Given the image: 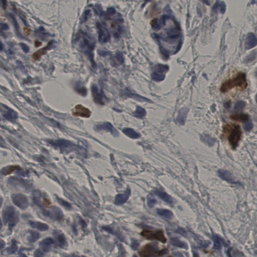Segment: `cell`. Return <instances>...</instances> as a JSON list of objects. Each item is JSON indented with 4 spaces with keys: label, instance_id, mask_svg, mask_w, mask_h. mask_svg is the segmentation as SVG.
<instances>
[{
    "label": "cell",
    "instance_id": "1",
    "mask_svg": "<svg viewBox=\"0 0 257 257\" xmlns=\"http://www.w3.org/2000/svg\"><path fill=\"white\" fill-rule=\"evenodd\" d=\"M77 40L79 42V46L82 51L88 56L90 59L93 68L97 69V64L94 59L93 50L95 45V40L93 37L87 33L80 31L77 37Z\"/></svg>",
    "mask_w": 257,
    "mask_h": 257
},
{
    "label": "cell",
    "instance_id": "2",
    "mask_svg": "<svg viewBox=\"0 0 257 257\" xmlns=\"http://www.w3.org/2000/svg\"><path fill=\"white\" fill-rule=\"evenodd\" d=\"M248 86L246 74L240 73L233 79H229L223 83L221 86V91L226 93L234 87L240 88L241 90L246 89Z\"/></svg>",
    "mask_w": 257,
    "mask_h": 257
},
{
    "label": "cell",
    "instance_id": "3",
    "mask_svg": "<svg viewBox=\"0 0 257 257\" xmlns=\"http://www.w3.org/2000/svg\"><path fill=\"white\" fill-rule=\"evenodd\" d=\"M3 219L5 224H9L10 230H12L16 225L19 221V217L15 211L12 208H8L5 210L3 214Z\"/></svg>",
    "mask_w": 257,
    "mask_h": 257
},
{
    "label": "cell",
    "instance_id": "4",
    "mask_svg": "<svg viewBox=\"0 0 257 257\" xmlns=\"http://www.w3.org/2000/svg\"><path fill=\"white\" fill-rule=\"evenodd\" d=\"M167 252L166 249L159 251L156 245H147L140 252L141 257H151L157 255H162Z\"/></svg>",
    "mask_w": 257,
    "mask_h": 257
},
{
    "label": "cell",
    "instance_id": "5",
    "mask_svg": "<svg viewBox=\"0 0 257 257\" xmlns=\"http://www.w3.org/2000/svg\"><path fill=\"white\" fill-rule=\"evenodd\" d=\"M167 38L165 39L164 41L172 43L175 42L177 39L180 37L181 29L179 25L176 21L173 27H171L168 29L167 31Z\"/></svg>",
    "mask_w": 257,
    "mask_h": 257
},
{
    "label": "cell",
    "instance_id": "6",
    "mask_svg": "<svg viewBox=\"0 0 257 257\" xmlns=\"http://www.w3.org/2000/svg\"><path fill=\"white\" fill-rule=\"evenodd\" d=\"M141 235L149 240H157L163 243H165L167 240L162 230H145L141 232Z\"/></svg>",
    "mask_w": 257,
    "mask_h": 257
},
{
    "label": "cell",
    "instance_id": "7",
    "mask_svg": "<svg viewBox=\"0 0 257 257\" xmlns=\"http://www.w3.org/2000/svg\"><path fill=\"white\" fill-rule=\"evenodd\" d=\"M99 39L102 43H106L109 42L110 39V33L104 23L98 22L97 24Z\"/></svg>",
    "mask_w": 257,
    "mask_h": 257
},
{
    "label": "cell",
    "instance_id": "8",
    "mask_svg": "<svg viewBox=\"0 0 257 257\" xmlns=\"http://www.w3.org/2000/svg\"><path fill=\"white\" fill-rule=\"evenodd\" d=\"M241 135L242 132L240 129V126H235L229 138L230 143L233 148H236L237 147L241 138Z\"/></svg>",
    "mask_w": 257,
    "mask_h": 257
},
{
    "label": "cell",
    "instance_id": "9",
    "mask_svg": "<svg viewBox=\"0 0 257 257\" xmlns=\"http://www.w3.org/2000/svg\"><path fill=\"white\" fill-rule=\"evenodd\" d=\"M95 129L97 131L105 130L110 132L114 137H118L119 132L112 126V124L110 122H105L99 124L95 126Z\"/></svg>",
    "mask_w": 257,
    "mask_h": 257
},
{
    "label": "cell",
    "instance_id": "10",
    "mask_svg": "<svg viewBox=\"0 0 257 257\" xmlns=\"http://www.w3.org/2000/svg\"><path fill=\"white\" fill-rule=\"evenodd\" d=\"M217 173L219 176L223 180L234 184H240V182L236 180L232 174L227 170L220 169L217 172Z\"/></svg>",
    "mask_w": 257,
    "mask_h": 257
},
{
    "label": "cell",
    "instance_id": "11",
    "mask_svg": "<svg viewBox=\"0 0 257 257\" xmlns=\"http://www.w3.org/2000/svg\"><path fill=\"white\" fill-rule=\"evenodd\" d=\"M73 115L74 117H81L89 118L91 115V112L89 109L81 105H76L73 111Z\"/></svg>",
    "mask_w": 257,
    "mask_h": 257
},
{
    "label": "cell",
    "instance_id": "12",
    "mask_svg": "<svg viewBox=\"0 0 257 257\" xmlns=\"http://www.w3.org/2000/svg\"><path fill=\"white\" fill-rule=\"evenodd\" d=\"M44 215L54 220L60 221L63 218V212L57 207H53L49 210L44 211Z\"/></svg>",
    "mask_w": 257,
    "mask_h": 257
},
{
    "label": "cell",
    "instance_id": "13",
    "mask_svg": "<svg viewBox=\"0 0 257 257\" xmlns=\"http://www.w3.org/2000/svg\"><path fill=\"white\" fill-rule=\"evenodd\" d=\"M92 92L94 101L98 105H104V95L99 92V88L96 84H93L92 86Z\"/></svg>",
    "mask_w": 257,
    "mask_h": 257
},
{
    "label": "cell",
    "instance_id": "14",
    "mask_svg": "<svg viewBox=\"0 0 257 257\" xmlns=\"http://www.w3.org/2000/svg\"><path fill=\"white\" fill-rule=\"evenodd\" d=\"M130 195H131V189L129 187H128L125 193L122 194H118L116 196L114 204L116 205H122L123 204L126 203L129 198Z\"/></svg>",
    "mask_w": 257,
    "mask_h": 257
},
{
    "label": "cell",
    "instance_id": "15",
    "mask_svg": "<svg viewBox=\"0 0 257 257\" xmlns=\"http://www.w3.org/2000/svg\"><path fill=\"white\" fill-rule=\"evenodd\" d=\"M257 45V38L253 33H249L245 40V48L247 50L250 49Z\"/></svg>",
    "mask_w": 257,
    "mask_h": 257
},
{
    "label": "cell",
    "instance_id": "16",
    "mask_svg": "<svg viewBox=\"0 0 257 257\" xmlns=\"http://www.w3.org/2000/svg\"><path fill=\"white\" fill-rule=\"evenodd\" d=\"M56 143L58 147L61 148L62 150L68 151L69 150H73V149H75L77 147V146H76L75 145L73 144V143H71L70 142L64 140L57 141Z\"/></svg>",
    "mask_w": 257,
    "mask_h": 257
},
{
    "label": "cell",
    "instance_id": "17",
    "mask_svg": "<svg viewBox=\"0 0 257 257\" xmlns=\"http://www.w3.org/2000/svg\"><path fill=\"white\" fill-rule=\"evenodd\" d=\"M188 112V109L186 108H182L179 110L178 116L176 118L177 123L180 125H184L186 119L187 114Z\"/></svg>",
    "mask_w": 257,
    "mask_h": 257
},
{
    "label": "cell",
    "instance_id": "18",
    "mask_svg": "<svg viewBox=\"0 0 257 257\" xmlns=\"http://www.w3.org/2000/svg\"><path fill=\"white\" fill-rule=\"evenodd\" d=\"M213 242H214V248L217 250L221 249L223 247L225 246L226 242L224 238L217 234H215L213 236Z\"/></svg>",
    "mask_w": 257,
    "mask_h": 257
},
{
    "label": "cell",
    "instance_id": "19",
    "mask_svg": "<svg viewBox=\"0 0 257 257\" xmlns=\"http://www.w3.org/2000/svg\"><path fill=\"white\" fill-rule=\"evenodd\" d=\"M155 193L165 202H167L168 204H173V199L172 198L171 196L163 191L157 190V191H155Z\"/></svg>",
    "mask_w": 257,
    "mask_h": 257
},
{
    "label": "cell",
    "instance_id": "20",
    "mask_svg": "<svg viewBox=\"0 0 257 257\" xmlns=\"http://www.w3.org/2000/svg\"><path fill=\"white\" fill-rule=\"evenodd\" d=\"M53 244V240L51 238H46L44 240H42L39 244V246L41 247V249L44 253H47L51 249L52 245Z\"/></svg>",
    "mask_w": 257,
    "mask_h": 257
},
{
    "label": "cell",
    "instance_id": "21",
    "mask_svg": "<svg viewBox=\"0 0 257 257\" xmlns=\"http://www.w3.org/2000/svg\"><path fill=\"white\" fill-rule=\"evenodd\" d=\"M170 243L173 246L178 247V248L183 249H188V246L185 242H183L182 241L180 240L177 237H173L170 238Z\"/></svg>",
    "mask_w": 257,
    "mask_h": 257
},
{
    "label": "cell",
    "instance_id": "22",
    "mask_svg": "<svg viewBox=\"0 0 257 257\" xmlns=\"http://www.w3.org/2000/svg\"><path fill=\"white\" fill-rule=\"evenodd\" d=\"M52 44H53V41H50L49 42L47 46H45V47L42 48V49L38 50V51L36 52L35 53L33 54L32 56L33 58L35 60H38L39 59L40 57L42 56V55H44L46 53V52L49 49L50 47H51Z\"/></svg>",
    "mask_w": 257,
    "mask_h": 257
},
{
    "label": "cell",
    "instance_id": "23",
    "mask_svg": "<svg viewBox=\"0 0 257 257\" xmlns=\"http://www.w3.org/2000/svg\"><path fill=\"white\" fill-rule=\"evenodd\" d=\"M29 224L31 227L37 229L40 231H46L49 230V227L47 224L44 223H40L38 221H30Z\"/></svg>",
    "mask_w": 257,
    "mask_h": 257
},
{
    "label": "cell",
    "instance_id": "24",
    "mask_svg": "<svg viewBox=\"0 0 257 257\" xmlns=\"http://www.w3.org/2000/svg\"><path fill=\"white\" fill-rule=\"evenodd\" d=\"M54 233L55 234V238H56L58 246L61 248H63V247L65 246L66 243V238H65L64 235L62 233L56 232V231H55Z\"/></svg>",
    "mask_w": 257,
    "mask_h": 257
},
{
    "label": "cell",
    "instance_id": "25",
    "mask_svg": "<svg viewBox=\"0 0 257 257\" xmlns=\"http://www.w3.org/2000/svg\"><path fill=\"white\" fill-rule=\"evenodd\" d=\"M226 10V5L223 1H217L212 7V11L215 12L219 11L221 13L224 14Z\"/></svg>",
    "mask_w": 257,
    "mask_h": 257
},
{
    "label": "cell",
    "instance_id": "26",
    "mask_svg": "<svg viewBox=\"0 0 257 257\" xmlns=\"http://www.w3.org/2000/svg\"><path fill=\"white\" fill-rule=\"evenodd\" d=\"M158 215L164 219L169 220L173 217V213L170 210L166 209H158L157 211Z\"/></svg>",
    "mask_w": 257,
    "mask_h": 257
},
{
    "label": "cell",
    "instance_id": "27",
    "mask_svg": "<svg viewBox=\"0 0 257 257\" xmlns=\"http://www.w3.org/2000/svg\"><path fill=\"white\" fill-rule=\"evenodd\" d=\"M124 134L132 139H138L140 137V135L131 128H125L122 130Z\"/></svg>",
    "mask_w": 257,
    "mask_h": 257
},
{
    "label": "cell",
    "instance_id": "28",
    "mask_svg": "<svg viewBox=\"0 0 257 257\" xmlns=\"http://www.w3.org/2000/svg\"><path fill=\"white\" fill-rule=\"evenodd\" d=\"M126 93H127V95H128L129 97L133 98L134 99H136V100L138 101H144V102H147V103H153V101H152L151 99H148L147 97H144L141 96V95H137V94L132 93L130 92V91H128V92H127Z\"/></svg>",
    "mask_w": 257,
    "mask_h": 257
},
{
    "label": "cell",
    "instance_id": "29",
    "mask_svg": "<svg viewBox=\"0 0 257 257\" xmlns=\"http://www.w3.org/2000/svg\"><path fill=\"white\" fill-rule=\"evenodd\" d=\"M102 229L107 232H109L110 234H111L117 236V238L121 242L124 241V238L122 236V234H121V233L119 232L118 230H115L114 229H112L111 227H109V226H104V227H102Z\"/></svg>",
    "mask_w": 257,
    "mask_h": 257
},
{
    "label": "cell",
    "instance_id": "30",
    "mask_svg": "<svg viewBox=\"0 0 257 257\" xmlns=\"http://www.w3.org/2000/svg\"><path fill=\"white\" fill-rule=\"evenodd\" d=\"M134 116L138 118L143 119L146 114V111L142 107L137 106L135 111L134 112Z\"/></svg>",
    "mask_w": 257,
    "mask_h": 257
},
{
    "label": "cell",
    "instance_id": "31",
    "mask_svg": "<svg viewBox=\"0 0 257 257\" xmlns=\"http://www.w3.org/2000/svg\"><path fill=\"white\" fill-rule=\"evenodd\" d=\"M201 139L204 143H206V144H208L210 146H212L215 142V139L211 138L210 135H207V134L202 135L201 136Z\"/></svg>",
    "mask_w": 257,
    "mask_h": 257
},
{
    "label": "cell",
    "instance_id": "32",
    "mask_svg": "<svg viewBox=\"0 0 257 257\" xmlns=\"http://www.w3.org/2000/svg\"><path fill=\"white\" fill-rule=\"evenodd\" d=\"M230 118L236 121L246 122L249 120V116L246 114H234L230 116Z\"/></svg>",
    "mask_w": 257,
    "mask_h": 257
},
{
    "label": "cell",
    "instance_id": "33",
    "mask_svg": "<svg viewBox=\"0 0 257 257\" xmlns=\"http://www.w3.org/2000/svg\"><path fill=\"white\" fill-rule=\"evenodd\" d=\"M20 167L18 165H12L9 166L8 167H6L3 171V173L5 175H9L13 173L15 170L19 169Z\"/></svg>",
    "mask_w": 257,
    "mask_h": 257
},
{
    "label": "cell",
    "instance_id": "34",
    "mask_svg": "<svg viewBox=\"0 0 257 257\" xmlns=\"http://www.w3.org/2000/svg\"><path fill=\"white\" fill-rule=\"evenodd\" d=\"M169 69V68L168 65L162 64H158L154 67L155 71L158 73H166L168 71Z\"/></svg>",
    "mask_w": 257,
    "mask_h": 257
},
{
    "label": "cell",
    "instance_id": "35",
    "mask_svg": "<svg viewBox=\"0 0 257 257\" xmlns=\"http://www.w3.org/2000/svg\"><path fill=\"white\" fill-rule=\"evenodd\" d=\"M30 235L29 236L28 240L31 243H34L40 238L39 233L35 231H30Z\"/></svg>",
    "mask_w": 257,
    "mask_h": 257
},
{
    "label": "cell",
    "instance_id": "36",
    "mask_svg": "<svg viewBox=\"0 0 257 257\" xmlns=\"http://www.w3.org/2000/svg\"><path fill=\"white\" fill-rule=\"evenodd\" d=\"M17 249L18 246L17 241L15 240H13L12 241L11 246L7 249V252L8 254L11 255V254L15 253L17 251Z\"/></svg>",
    "mask_w": 257,
    "mask_h": 257
},
{
    "label": "cell",
    "instance_id": "37",
    "mask_svg": "<svg viewBox=\"0 0 257 257\" xmlns=\"http://www.w3.org/2000/svg\"><path fill=\"white\" fill-rule=\"evenodd\" d=\"M152 78L155 82H161L165 78V75L158 73H153L151 74Z\"/></svg>",
    "mask_w": 257,
    "mask_h": 257
},
{
    "label": "cell",
    "instance_id": "38",
    "mask_svg": "<svg viewBox=\"0 0 257 257\" xmlns=\"http://www.w3.org/2000/svg\"><path fill=\"white\" fill-rule=\"evenodd\" d=\"M157 203L156 199L151 194H149L147 197V204L150 208H152Z\"/></svg>",
    "mask_w": 257,
    "mask_h": 257
},
{
    "label": "cell",
    "instance_id": "39",
    "mask_svg": "<svg viewBox=\"0 0 257 257\" xmlns=\"http://www.w3.org/2000/svg\"><path fill=\"white\" fill-rule=\"evenodd\" d=\"M151 25L153 30L155 31H158L160 30L161 28V26L160 25L159 21L158 19H154L151 22Z\"/></svg>",
    "mask_w": 257,
    "mask_h": 257
},
{
    "label": "cell",
    "instance_id": "40",
    "mask_svg": "<svg viewBox=\"0 0 257 257\" xmlns=\"http://www.w3.org/2000/svg\"><path fill=\"white\" fill-rule=\"evenodd\" d=\"M90 10H86L84 12V13L82 14L81 19H80V22L82 23H84L86 22L88 20V18L90 17Z\"/></svg>",
    "mask_w": 257,
    "mask_h": 257
},
{
    "label": "cell",
    "instance_id": "41",
    "mask_svg": "<svg viewBox=\"0 0 257 257\" xmlns=\"http://www.w3.org/2000/svg\"><path fill=\"white\" fill-rule=\"evenodd\" d=\"M115 58L120 64H122L123 63H124V55L122 52H117L116 55H115Z\"/></svg>",
    "mask_w": 257,
    "mask_h": 257
},
{
    "label": "cell",
    "instance_id": "42",
    "mask_svg": "<svg viewBox=\"0 0 257 257\" xmlns=\"http://www.w3.org/2000/svg\"><path fill=\"white\" fill-rule=\"evenodd\" d=\"M245 106H246V103L245 101H238L234 106V110H237V111H240V110H242L244 109Z\"/></svg>",
    "mask_w": 257,
    "mask_h": 257
},
{
    "label": "cell",
    "instance_id": "43",
    "mask_svg": "<svg viewBox=\"0 0 257 257\" xmlns=\"http://www.w3.org/2000/svg\"><path fill=\"white\" fill-rule=\"evenodd\" d=\"M75 90L76 92L82 96H86L87 94V90L86 89V88L82 87V86H77L75 88Z\"/></svg>",
    "mask_w": 257,
    "mask_h": 257
},
{
    "label": "cell",
    "instance_id": "44",
    "mask_svg": "<svg viewBox=\"0 0 257 257\" xmlns=\"http://www.w3.org/2000/svg\"><path fill=\"white\" fill-rule=\"evenodd\" d=\"M160 50L161 53L163 55V56L166 59H167L169 57V52L168 50L165 49V48L162 46L161 45H160Z\"/></svg>",
    "mask_w": 257,
    "mask_h": 257
},
{
    "label": "cell",
    "instance_id": "45",
    "mask_svg": "<svg viewBox=\"0 0 257 257\" xmlns=\"http://www.w3.org/2000/svg\"><path fill=\"white\" fill-rule=\"evenodd\" d=\"M57 199H58V201L59 202V204H60L61 206H63L64 208H67V209L70 210L72 208L71 204H69V202H67V201H65L64 200H63L62 199L58 198Z\"/></svg>",
    "mask_w": 257,
    "mask_h": 257
},
{
    "label": "cell",
    "instance_id": "46",
    "mask_svg": "<svg viewBox=\"0 0 257 257\" xmlns=\"http://www.w3.org/2000/svg\"><path fill=\"white\" fill-rule=\"evenodd\" d=\"M253 128V125L251 122H248L245 123L244 129L246 131L249 132L251 131Z\"/></svg>",
    "mask_w": 257,
    "mask_h": 257
},
{
    "label": "cell",
    "instance_id": "47",
    "mask_svg": "<svg viewBox=\"0 0 257 257\" xmlns=\"http://www.w3.org/2000/svg\"><path fill=\"white\" fill-rule=\"evenodd\" d=\"M34 257H44V253L40 249H36L34 254Z\"/></svg>",
    "mask_w": 257,
    "mask_h": 257
},
{
    "label": "cell",
    "instance_id": "48",
    "mask_svg": "<svg viewBox=\"0 0 257 257\" xmlns=\"http://www.w3.org/2000/svg\"><path fill=\"white\" fill-rule=\"evenodd\" d=\"M256 57V52H255V53H252L249 56H248V57L246 58V61L247 62H249L250 61H253L255 59Z\"/></svg>",
    "mask_w": 257,
    "mask_h": 257
},
{
    "label": "cell",
    "instance_id": "49",
    "mask_svg": "<svg viewBox=\"0 0 257 257\" xmlns=\"http://www.w3.org/2000/svg\"><path fill=\"white\" fill-rule=\"evenodd\" d=\"M116 10L114 8L112 7H110L107 9V12H106V15L108 16H111L114 15L116 13Z\"/></svg>",
    "mask_w": 257,
    "mask_h": 257
},
{
    "label": "cell",
    "instance_id": "50",
    "mask_svg": "<svg viewBox=\"0 0 257 257\" xmlns=\"http://www.w3.org/2000/svg\"><path fill=\"white\" fill-rule=\"evenodd\" d=\"M139 246V243L137 241H133L132 243L131 247L134 250H136L137 249L138 247Z\"/></svg>",
    "mask_w": 257,
    "mask_h": 257
},
{
    "label": "cell",
    "instance_id": "51",
    "mask_svg": "<svg viewBox=\"0 0 257 257\" xmlns=\"http://www.w3.org/2000/svg\"><path fill=\"white\" fill-rule=\"evenodd\" d=\"M98 54H99L100 56H101L105 57V56H106L107 55H109V52L105 51V50H99L98 51Z\"/></svg>",
    "mask_w": 257,
    "mask_h": 257
},
{
    "label": "cell",
    "instance_id": "52",
    "mask_svg": "<svg viewBox=\"0 0 257 257\" xmlns=\"http://www.w3.org/2000/svg\"><path fill=\"white\" fill-rule=\"evenodd\" d=\"M21 46L22 48V49L23 50V51L25 52L26 53H27V52L29 51V47L27 46L26 44H24V43H21Z\"/></svg>",
    "mask_w": 257,
    "mask_h": 257
},
{
    "label": "cell",
    "instance_id": "53",
    "mask_svg": "<svg viewBox=\"0 0 257 257\" xmlns=\"http://www.w3.org/2000/svg\"><path fill=\"white\" fill-rule=\"evenodd\" d=\"M9 26L7 24H5V23H1L0 24V30H5L8 29Z\"/></svg>",
    "mask_w": 257,
    "mask_h": 257
},
{
    "label": "cell",
    "instance_id": "54",
    "mask_svg": "<svg viewBox=\"0 0 257 257\" xmlns=\"http://www.w3.org/2000/svg\"><path fill=\"white\" fill-rule=\"evenodd\" d=\"M176 232H178V234H181V235H183L184 236H186V232H185L183 229H181V228H179V229H177V230Z\"/></svg>",
    "mask_w": 257,
    "mask_h": 257
},
{
    "label": "cell",
    "instance_id": "55",
    "mask_svg": "<svg viewBox=\"0 0 257 257\" xmlns=\"http://www.w3.org/2000/svg\"><path fill=\"white\" fill-rule=\"evenodd\" d=\"M5 246H6L5 242H4V241L2 240L1 238H0V249H4Z\"/></svg>",
    "mask_w": 257,
    "mask_h": 257
},
{
    "label": "cell",
    "instance_id": "56",
    "mask_svg": "<svg viewBox=\"0 0 257 257\" xmlns=\"http://www.w3.org/2000/svg\"><path fill=\"white\" fill-rule=\"evenodd\" d=\"M79 221H80V225H82L83 228H85V227H86V222H85L83 219H80Z\"/></svg>",
    "mask_w": 257,
    "mask_h": 257
},
{
    "label": "cell",
    "instance_id": "57",
    "mask_svg": "<svg viewBox=\"0 0 257 257\" xmlns=\"http://www.w3.org/2000/svg\"><path fill=\"white\" fill-rule=\"evenodd\" d=\"M174 255L176 256V257H183V255H182V254L180 253H178V252H176V253H174Z\"/></svg>",
    "mask_w": 257,
    "mask_h": 257
},
{
    "label": "cell",
    "instance_id": "58",
    "mask_svg": "<svg viewBox=\"0 0 257 257\" xmlns=\"http://www.w3.org/2000/svg\"><path fill=\"white\" fill-rule=\"evenodd\" d=\"M19 257H27L24 254H23L22 252H20L19 254Z\"/></svg>",
    "mask_w": 257,
    "mask_h": 257
},
{
    "label": "cell",
    "instance_id": "59",
    "mask_svg": "<svg viewBox=\"0 0 257 257\" xmlns=\"http://www.w3.org/2000/svg\"><path fill=\"white\" fill-rule=\"evenodd\" d=\"M193 257H199V256L198 255L197 253L194 252V253H193Z\"/></svg>",
    "mask_w": 257,
    "mask_h": 257
},
{
    "label": "cell",
    "instance_id": "60",
    "mask_svg": "<svg viewBox=\"0 0 257 257\" xmlns=\"http://www.w3.org/2000/svg\"><path fill=\"white\" fill-rule=\"evenodd\" d=\"M3 49V45L2 44L1 42L0 41V50H1Z\"/></svg>",
    "mask_w": 257,
    "mask_h": 257
},
{
    "label": "cell",
    "instance_id": "61",
    "mask_svg": "<svg viewBox=\"0 0 257 257\" xmlns=\"http://www.w3.org/2000/svg\"><path fill=\"white\" fill-rule=\"evenodd\" d=\"M2 223H1V219H0V230L2 228Z\"/></svg>",
    "mask_w": 257,
    "mask_h": 257
},
{
    "label": "cell",
    "instance_id": "62",
    "mask_svg": "<svg viewBox=\"0 0 257 257\" xmlns=\"http://www.w3.org/2000/svg\"><path fill=\"white\" fill-rule=\"evenodd\" d=\"M204 3H208V5H210V3L209 2H208V1H205V2H204Z\"/></svg>",
    "mask_w": 257,
    "mask_h": 257
},
{
    "label": "cell",
    "instance_id": "63",
    "mask_svg": "<svg viewBox=\"0 0 257 257\" xmlns=\"http://www.w3.org/2000/svg\"><path fill=\"white\" fill-rule=\"evenodd\" d=\"M72 257H81L80 256H78L77 255H73Z\"/></svg>",
    "mask_w": 257,
    "mask_h": 257
}]
</instances>
